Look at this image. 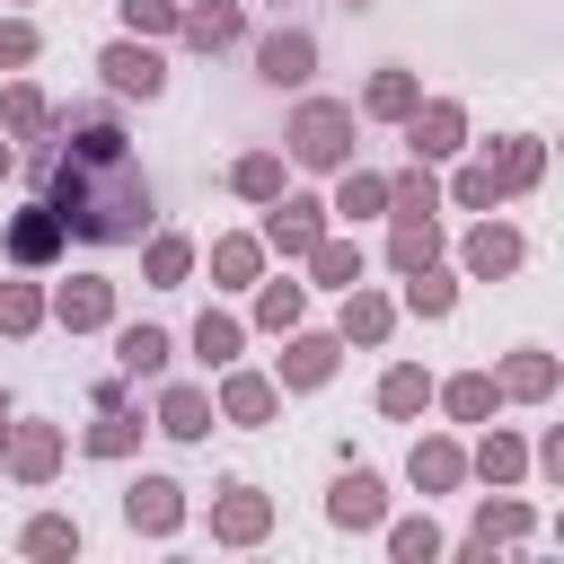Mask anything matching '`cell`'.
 Here are the masks:
<instances>
[{
    "mask_svg": "<svg viewBox=\"0 0 564 564\" xmlns=\"http://www.w3.org/2000/svg\"><path fill=\"white\" fill-rule=\"evenodd\" d=\"M35 194L62 212L79 247H141L159 229V185L123 141L115 106H62L35 150Z\"/></svg>",
    "mask_w": 564,
    "mask_h": 564,
    "instance_id": "cell-1",
    "label": "cell"
},
{
    "mask_svg": "<svg viewBox=\"0 0 564 564\" xmlns=\"http://www.w3.org/2000/svg\"><path fill=\"white\" fill-rule=\"evenodd\" d=\"M352 150H361V115H352V97H300V106H291V123H282V159H291V167L335 176Z\"/></svg>",
    "mask_w": 564,
    "mask_h": 564,
    "instance_id": "cell-2",
    "label": "cell"
},
{
    "mask_svg": "<svg viewBox=\"0 0 564 564\" xmlns=\"http://www.w3.org/2000/svg\"><path fill=\"white\" fill-rule=\"evenodd\" d=\"M335 370H344V335H335V326H308V317H300V326L282 335V352H273V388H282V397H317Z\"/></svg>",
    "mask_w": 564,
    "mask_h": 564,
    "instance_id": "cell-3",
    "label": "cell"
},
{
    "mask_svg": "<svg viewBox=\"0 0 564 564\" xmlns=\"http://www.w3.org/2000/svg\"><path fill=\"white\" fill-rule=\"evenodd\" d=\"M326 229H335V212H326L317 194H291V185H282V194L264 203V229H256V238H264V256L300 264V256H308V247H317Z\"/></svg>",
    "mask_w": 564,
    "mask_h": 564,
    "instance_id": "cell-4",
    "label": "cell"
},
{
    "mask_svg": "<svg viewBox=\"0 0 564 564\" xmlns=\"http://www.w3.org/2000/svg\"><path fill=\"white\" fill-rule=\"evenodd\" d=\"M97 79H106V97H167V53L150 44V35H115L106 53H97Z\"/></svg>",
    "mask_w": 564,
    "mask_h": 564,
    "instance_id": "cell-5",
    "label": "cell"
},
{
    "mask_svg": "<svg viewBox=\"0 0 564 564\" xmlns=\"http://www.w3.org/2000/svg\"><path fill=\"white\" fill-rule=\"evenodd\" d=\"M529 264V238L511 229V220H494V212H476V229L458 238V273L467 282H511Z\"/></svg>",
    "mask_w": 564,
    "mask_h": 564,
    "instance_id": "cell-6",
    "label": "cell"
},
{
    "mask_svg": "<svg viewBox=\"0 0 564 564\" xmlns=\"http://www.w3.org/2000/svg\"><path fill=\"white\" fill-rule=\"evenodd\" d=\"M264 538H273V494L247 485V476H229L212 494V546H264Z\"/></svg>",
    "mask_w": 564,
    "mask_h": 564,
    "instance_id": "cell-7",
    "label": "cell"
},
{
    "mask_svg": "<svg viewBox=\"0 0 564 564\" xmlns=\"http://www.w3.org/2000/svg\"><path fill=\"white\" fill-rule=\"evenodd\" d=\"M397 132H405V159H432V167H441V159L467 150V106H458V97H414V115H405Z\"/></svg>",
    "mask_w": 564,
    "mask_h": 564,
    "instance_id": "cell-8",
    "label": "cell"
},
{
    "mask_svg": "<svg viewBox=\"0 0 564 564\" xmlns=\"http://www.w3.org/2000/svg\"><path fill=\"white\" fill-rule=\"evenodd\" d=\"M44 326H62V335H106V326H115V282H106V273H70L62 291H44Z\"/></svg>",
    "mask_w": 564,
    "mask_h": 564,
    "instance_id": "cell-9",
    "label": "cell"
},
{
    "mask_svg": "<svg viewBox=\"0 0 564 564\" xmlns=\"http://www.w3.org/2000/svg\"><path fill=\"white\" fill-rule=\"evenodd\" d=\"M62 458H70L62 423H9V449H0V467H9L26 494H44V485L62 476Z\"/></svg>",
    "mask_w": 564,
    "mask_h": 564,
    "instance_id": "cell-10",
    "label": "cell"
},
{
    "mask_svg": "<svg viewBox=\"0 0 564 564\" xmlns=\"http://www.w3.org/2000/svg\"><path fill=\"white\" fill-rule=\"evenodd\" d=\"M123 529H132V538H176V529H185V485L159 476V467L132 476V485H123Z\"/></svg>",
    "mask_w": 564,
    "mask_h": 564,
    "instance_id": "cell-11",
    "label": "cell"
},
{
    "mask_svg": "<svg viewBox=\"0 0 564 564\" xmlns=\"http://www.w3.org/2000/svg\"><path fill=\"white\" fill-rule=\"evenodd\" d=\"M176 44H185V53H229V44H247V0H176Z\"/></svg>",
    "mask_w": 564,
    "mask_h": 564,
    "instance_id": "cell-12",
    "label": "cell"
},
{
    "mask_svg": "<svg viewBox=\"0 0 564 564\" xmlns=\"http://www.w3.org/2000/svg\"><path fill=\"white\" fill-rule=\"evenodd\" d=\"M256 79L264 88H308L317 79V35L308 26H264L256 35Z\"/></svg>",
    "mask_w": 564,
    "mask_h": 564,
    "instance_id": "cell-13",
    "label": "cell"
},
{
    "mask_svg": "<svg viewBox=\"0 0 564 564\" xmlns=\"http://www.w3.org/2000/svg\"><path fill=\"white\" fill-rule=\"evenodd\" d=\"M0 247H9V264H18V273H44V264H62L70 229H62V212H53L44 194H35V203H26L18 220H9V238H0Z\"/></svg>",
    "mask_w": 564,
    "mask_h": 564,
    "instance_id": "cell-14",
    "label": "cell"
},
{
    "mask_svg": "<svg viewBox=\"0 0 564 564\" xmlns=\"http://www.w3.org/2000/svg\"><path fill=\"white\" fill-rule=\"evenodd\" d=\"M212 405H220V423H238V432H264L273 414H282V388H273V370H220V388H212Z\"/></svg>",
    "mask_w": 564,
    "mask_h": 564,
    "instance_id": "cell-15",
    "label": "cell"
},
{
    "mask_svg": "<svg viewBox=\"0 0 564 564\" xmlns=\"http://www.w3.org/2000/svg\"><path fill=\"white\" fill-rule=\"evenodd\" d=\"M212 423H220V405H212V388L203 379H167L159 388V405H150V432H167V441H212Z\"/></svg>",
    "mask_w": 564,
    "mask_h": 564,
    "instance_id": "cell-16",
    "label": "cell"
},
{
    "mask_svg": "<svg viewBox=\"0 0 564 564\" xmlns=\"http://www.w3.org/2000/svg\"><path fill=\"white\" fill-rule=\"evenodd\" d=\"M344 308H335V335H344V352H379L388 335H397V300L388 291H370V282H352V291H335Z\"/></svg>",
    "mask_w": 564,
    "mask_h": 564,
    "instance_id": "cell-17",
    "label": "cell"
},
{
    "mask_svg": "<svg viewBox=\"0 0 564 564\" xmlns=\"http://www.w3.org/2000/svg\"><path fill=\"white\" fill-rule=\"evenodd\" d=\"M494 388H502V405H546V397L564 388V361H555L546 344H520V352L494 361Z\"/></svg>",
    "mask_w": 564,
    "mask_h": 564,
    "instance_id": "cell-18",
    "label": "cell"
},
{
    "mask_svg": "<svg viewBox=\"0 0 564 564\" xmlns=\"http://www.w3.org/2000/svg\"><path fill=\"white\" fill-rule=\"evenodd\" d=\"M405 485L432 502V494H458L467 485V441L458 432H423L414 449H405Z\"/></svg>",
    "mask_w": 564,
    "mask_h": 564,
    "instance_id": "cell-19",
    "label": "cell"
},
{
    "mask_svg": "<svg viewBox=\"0 0 564 564\" xmlns=\"http://www.w3.org/2000/svg\"><path fill=\"white\" fill-rule=\"evenodd\" d=\"M326 520H335L344 538H370V529L388 520V485H379L370 467H344V476L326 485Z\"/></svg>",
    "mask_w": 564,
    "mask_h": 564,
    "instance_id": "cell-20",
    "label": "cell"
},
{
    "mask_svg": "<svg viewBox=\"0 0 564 564\" xmlns=\"http://www.w3.org/2000/svg\"><path fill=\"white\" fill-rule=\"evenodd\" d=\"M485 167H494V194L520 203V194H538V176H546V141H538V132H502V141H485Z\"/></svg>",
    "mask_w": 564,
    "mask_h": 564,
    "instance_id": "cell-21",
    "label": "cell"
},
{
    "mask_svg": "<svg viewBox=\"0 0 564 564\" xmlns=\"http://www.w3.org/2000/svg\"><path fill=\"white\" fill-rule=\"evenodd\" d=\"M326 212H335V229L388 220V176H379V167H361V159H344V167H335V194H326Z\"/></svg>",
    "mask_w": 564,
    "mask_h": 564,
    "instance_id": "cell-22",
    "label": "cell"
},
{
    "mask_svg": "<svg viewBox=\"0 0 564 564\" xmlns=\"http://www.w3.org/2000/svg\"><path fill=\"white\" fill-rule=\"evenodd\" d=\"M414 97H423V79H414L405 62H379V70L361 79V106H352V115H361V123H405Z\"/></svg>",
    "mask_w": 564,
    "mask_h": 564,
    "instance_id": "cell-23",
    "label": "cell"
},
{
    "mask_svg": "<svg viewBox=\"0 0 564 564\" xmlns=\"http://www.w3.org/2000/svg\"><path fill=\"white\" fill-rule=\"evenodd\" d=\"M449 238L432 212H388V273H414V264H441Z\"/></svg>",
    "mask_w": 564,
    "mask_h": 564,
    "instance_id": "cell-24",
    "label": "cell"
},
{
    "mask_svg": "<svg viewBox=\"0 0 564 564\" xmlns=\"http://www.w3.org/2000/svg\"><path fill=\"white\" fill-rule=\"evenodd\" d=\"M476 432H485V441L467 449V476H476V485H520V476H529V441H520L511 423H476Z\"/></svg>",
    "mask_w": 564,
    "mask_h": 564,
    "instance_id": "cell-25",
    "label": "cell"
},
{
    "mask_svg": "<svg viewBox=\"0 0 564 564\" xmlns=\"http://www.w3.org/2000/svg\"><path fill=\"white\" fill-rule=\"evenodd\" d=\"M476 546H520V538H538V511L511 494V485H485V502H476V529H467Z\"/></svg>",
    "mask_w": 564,
    "mask_h": 564,
    "instance_id": "cell-26",
    "label": "cell"
},
{
    "mask_svg": "<svg viewBox=\"0 0 564 564\" xmlns=\"http://www.w3.org/2000/svg\"><path fill=\"white\" fill-rule=\"evenodd\" d=\"M194 256H203V247H194L185 229H150V238H141V282H150V291H185V282H194Z\"/></svg>",
    "mask_w": 564,
    "mask_h": 564,
    "instance_id": "cell-27",
    "label": "cell"
},
{
    "mask_svg": "<svg viewBox=\"0 0 564 564\" xmlns=\"http://www.w3.org/2000/svg\"><path fill=\"white\" fill-rule=\"evenodd\" d=\"M405 291H397V317H423V326H441L449 308H458V273L449 264H414V273H397Z\"/></svg>",
    "mask_w": 564,
    "mask_h": 564,
    "instance_id": "cell-28",
    "label": "cell"
},
{
    "mask_svg": "<svg viewBox=\"0 0 564 564\" xmlns=\"http://www.w3.org/2000/svg\"><path fill=\"white\" fill-rule=\"evenodd\" d=\"M432 405H441L449 423H494L502 388H494V370H449V379H432Z\"/></svg>",
    "mask_w": 564,
    "mask_h": 564,
    "instance_id": "cell-29",
    "label": "cell"
},
{
    "mask_svg": "<svg viewBox=\"0 0 564 564\" xmlns=\"http://www.w3.org/2000/svg\"><path fill=\"white\" fill-rule=\"evenodd\" d=\"M300 264H308V282H326V291H352V282L370 273V256H361V238H352V229H326Z\"/></svg>",
    "mask_w": 564,
    "mask_h": 564,
    "instance_id": "cell-30",
    "label": "cell"
},
{
    "mask_svg": "<svg viewBox=\"0 0 564 564\" xmlns=\"http://www.w3.org/2000/svg\"><path fill=\"white\" fill-rule=\"evenodd\" d=\"M167 361H176L167 326H115V370L123 379H167Z\"/></svg>",
    "mask_w": 564,
    "mask_h": 564,
    "instance_id": "cell-31",
    "label": "cell"
},
{
    "mask_svg": "<svg viewBox=\"0 0 564 564\" xmlns=\"http://www.w3.org/2000/svg\"><path fill=\"white\" fill-rule=\"evenodd\" d=\"M370 405H379L388 423H414V414L432 405V370H423V361H388L379 388H370Z\"/></svg>",
    "mask_w": 564,
    "mask_h": 564,
    "instance_id": "cell-32",
    "label": "cell"
},
{
    "mask_svg": "<svg viewBox=\"0 0 564 564\" xmlns=\"http://www.w3.org/2000/svg\"><path fill=\"white\" fill-rule=\"evenodd\" d=\"M53 115H62V106H53L35 79H9V88H0V132H9V141H44Z\"/></svg>",
    "mask_w": 564,
    "mask_h": 564,
    "instance_id": "cell-33",
    "label": "cell"
},
{
    "mask_svg": "<svg viewBox=\"0 0 564 564\" xmlns=\"http://www.w3.org/2000/svg\"><path fill=\"white\" fill-rule=\"evenodd\" d=\"M264 264H273V256H264V238H256V229H229V238H212V291H247Z\"/></svg>",
    "mask_w": 564,
    "mask_h": 564,
    "instance_id": "cell-34",
    "label": "cell"
},
{
    "mask_svg": "<svg viewBox=\"0 0 564 564\" xmlns=\"http://www.w3.org/2000/svg\"><path fill=\"white\" fill-rule=\"evenodd\" d=\"M247 291H256V326H264V335H291V326L308 317V282H291V273H256Z\"/></svg>",
    "mask_w": 564,
    "mask_h": 564,
    "instance_id": "cell-35",
    "label": "cell"
},
{
    "mask_svg": "<svg viewBox=\"0 0 564 564\" xmlns=\"http://www.w3.org/2000/svg\"><path fill=\"white\" fill-rule=\"evenodd\" d=\"M185 344H194V361H203V370H229V361L247 352V317H229V308H203Z\"/></svg>",
    "mask_w": 564,
    "mask_h": 564,
    "instance_id": "cell-36",
    "label": "cell"
},
{
    "mask_svg": "<svg viewBox=\"0 0 564 564\" xmlns=\"http://www.w3.org/2000/svg\"><path fill=\"white\" fill-rule=\"evenodd\" d=\"M141 432H150V423H141V414H132V405H97V423H88V432H79V449H88V458H106V467H115V458H132V449H141Z\"/></svg>",
    "mask_w": 564,
    "mask_h": 564,
    "instance_id": "cell-37",
    "label": "cell"
},
{
    "mask_svg": "<svg viewBox=\"0 0 564 564\" xmlns=\"http://www.w3.org/2000/svg\"><path fill=\"white\" fill-rule=\"evenodd\" d=\"M379 538H388V555H397V564H441V555H449V538H441V520H432V511L379 520Z\"/></svg>",
    "mask_w": 564,
    "mask_h": 564,
    "instance_id": "cell-38",
    "label": "cell"
},
{
    "mask_svg": "<svg viewBox=\"0 0 564 564\" xmlns=\"http://www.w3.org/2000/svg\"><path fill=\"white\" fill-rule=\"evenodd\" d=\"M282 185H291L282 150H238V159H229V194H238V203H273Z\"/></svg>",
    "mask_w": 564,
    "mask_h": 564,
    "instance_id": "cell-39",
    "label": "cell"
},
{
    "mask_svg": "<svg viewBox=\"0 0 564 564\" xmlns=\"http://www.w3.org/2000/svg\"><path fill=\"white\" fill-rule=\"evenodd\" d=\"M18 555H44V564L79 555V520H70V511H35V520L18 529Z\"/></svg>",
    "mask_w": 564,
    "mask_h": 564,
    "instance_id": "cell-40",
    "label": "cell"
},
{
    "mask_svg": "<svg viewBox=\"0 0 564 564\" xmlns=\"http://www.w3.org/2000/svg\"><path fill=\"white\" fill-rule=\"evenodd\" d=\"M388 212H441V176H432V159H405V167L388 176Z\"/></svg>",
    "mask_w": 564,
    "mask_h": 564,
    "instance_id": "cell-41",
    "label": "cell"
},
{
    "mask_svg": "<svg viewBox=\"0 0 564 564\" xmlns=\"http://www.w3.org/2000/svg\"><path fill=\"white\" fill-rule=\"evenodd\" d=\"M35 326H44V282H0V335L26 344Z\"/></svg>",
    "mask_w": 564,
    "mask_h": 564,
    "instance_id": "cell-42",
    "label": "cell"
},
{
    "mask_svg": "<svg viewBox=\"0 0 564 564\" xmlns=\"http://www.w3.org/2000/svg\"><path fill=\"white\" fill-rule=\"evenodd\" d=\"M35 62H44V26L9 9V18H0V70H35Z\"/></svg>",
    "mask_w": 564,
    "mask_h": 564,
    "instance_id": "cell-43",
    "label": "cell"
},
{
    "mask_svg": "<svg viewBox=\"0 0 564 564\" xmlns=\"http://www.w3.org/2000/svg\"><path fill=\"white\" fill-rule=\"evenodd\" d=\"M441 194H449L458 212H502V194H494V167H485V159H467V167H458Z\"/></svg>",
    "mask_w": 564,
    "mask_h": 564,
    "instance_id": "cell-44",
    "label": "cell"
},
{
    "mask_svg": "<svg viewBox=\"0 0 564 564\" xmlns=\"http://www.w3.org/2000/svg\"><path fill=\"white\" fill-rule=\"evenodd\" d=\"M115 18H123V35H150V44L176 35V0H115Z\"/></svg>",
    "mask_w": 564,
    "mask_h": 564,
    "instance_id": "cell-45",
    "label": "cell"
},
{
    "mask_svg": "<svg viewBox=\"0 0 564 564\" xmlns=\"http://www.w3.org/2000/svg\"><path fill=\"white\" fill-rule=\"evenodd\" d=\"M529 476L564 485V423H546V432H538V449H529Z\"/></svg>",
    "mask_w": 564,
    "mask_h": 564,
    "instance_id": "cell-46",
    "label": "cell"
},
{
    "mask_svg": "<svg viewBox=\"0 0 564 564\" xmlns=\"http://www.w3.org/2000/svg\"><path fill=\"white\" fill-rule=\"evenodd\" d=\"M9 167H18V141H9V132H0V176H9Z\"/></svg>",
    "mask_w": 564,
    "mask_h": 564,
    "instance_id": "cell-47",
    "label": "cell"
},
{
    "mask_svg": "<svg viewBox=\"0 0 564 564\" xmlns=\"http://www.w3.org/2000/svg\"><path fill=\"white\" fill-rule=\"evenodd\" d=\"M0 449H9V405H0Z\"/></svg>",
    "mask_w": 564,
    "mask_h": 564,
    "instance_id": "cell-48",
    "label": "cell"
},
{
    "mask_svg": "<svg viewBox=\"0 0 564 564\" xmlns=\"http://www.w3.org/2000/svg\"><path fill=\"white\" fill-rule=\"evenodd\" d=\"M344 9H370V0H344Z\"/></svg>",
    "mask_w": 564,
    "mask_h": 564,
    "instance_id": "cell-49",
    "label": "cell"
},
{
    "mask_svg": "<svg viewBox=\"0 0 564 564\" xmlns=\"http://www.w3.org/2000/svg\"><path fill=\"white\" fill-rule=\"evenodd\" d=\"M264 9H282V0H264Z\"/></svg>",
    "mask_w": 564,
    "mask_h": 564,
    "instance_id": "cell-50",
    "label": "cell"
},
{
    "mask_svg": "<svg viewBox=\"0 0 564 564\" xmlns=\"http://www.w3.org/2000/svg\"><path fill=\"white\" fill-rule=\"evenodd\" d=\"M9 9H26V0H9Z\"/></svg>",
    "mask_w": 564,
    "mask_h": 564,
    "instance_id": "cell-51",
    "label": "cell"
}]
</instances>
